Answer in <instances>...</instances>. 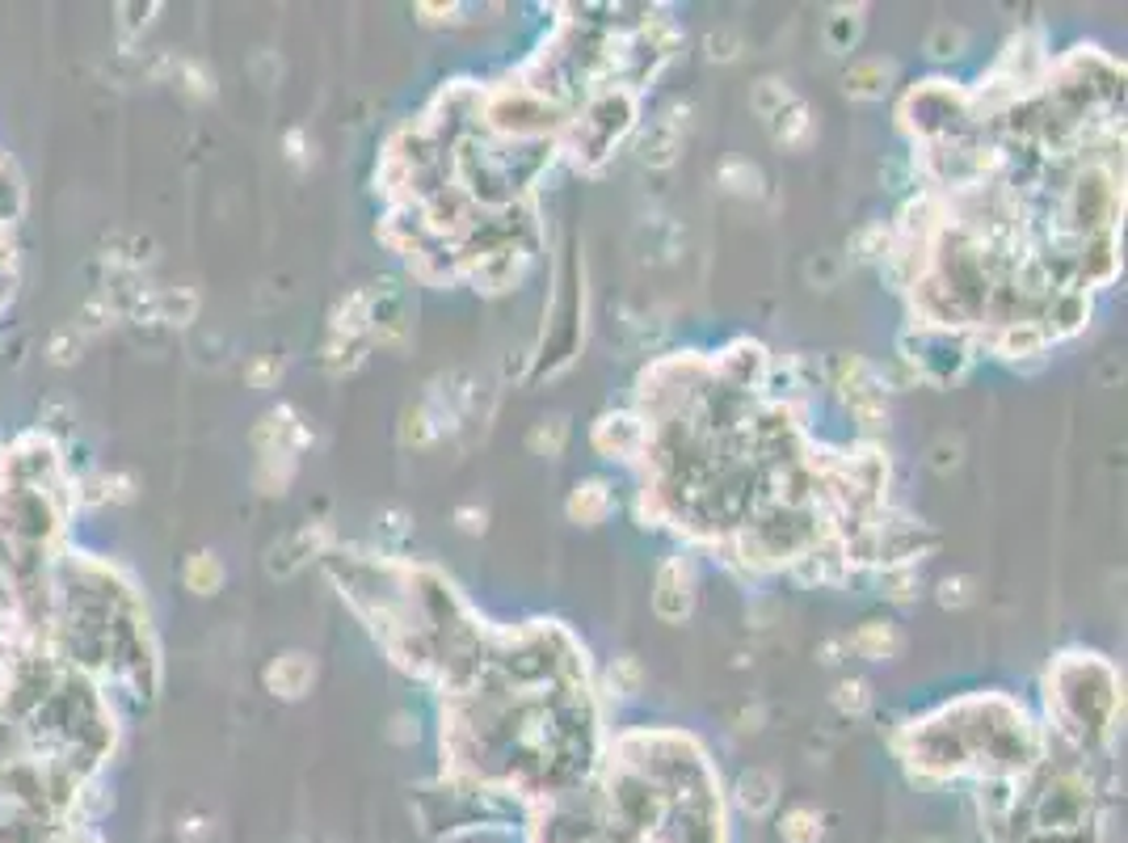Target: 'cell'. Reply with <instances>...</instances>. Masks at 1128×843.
Returning a JSON list of instances; mask_svg holds the SVG:
<instances>
[{"label": "cell", "mask_w": 1128, "mask_h": 843, "mask_svg": "<svg viewBox=\"0 0 1128 843\" xmlns=\"http://www.w3.org/2000/svg\"><path fill=\"white\" fill-rule=\"evenodd\" d=\"M1049 717L1078 755L1099 750L1120 722V679L1104 653H1061L1049 667Z\"/></svg>", "instance_id": "1"}, {"label": "cell", "mask_w": 1128, "mask_h": 843, "mask_svg": "<svg viewBox=\"0 0 1128 843\" xmlns=\"http://www.w3.org/2000/svg\"><path fill=\"white\" fill-rule=\"evenodd\" d=\"M636 127V94L632 89H594V94L568 115L564 131L556 136V148L568 152V161L577 169H594L607 165V156L615 152V144Z\"/></svg>", "instance_id": "2"}, {"label": "cell", "mask_w": 1128, "mask_h": 843, "mask_svg": "<svg viewBox=\"0 0 1128 843\" xmlns=\"http://www.w3.org/2000/svg\"><path fill=\"white\" fill-rule=\"evenodd\" d=\"M901 122L905 131L914 136V144H935V140H952V136H964L973 131L977 119H973V101H968V89H961L956 80H922L914 85L905 101H901Z\"/></svg>", "instance_id": "3"}, {"label": "cell", "mask_w": 1128, "mask_h": 843, "mask_svg": "<svg viewBox=\"0 0 1128 843\" xmlns=\"http://www.w3.org/2000/svg\"><path fill=\"white\" fill-rule=\"evenodd\" d=\"M901 359L914 367L918 385H952L968 371V363L977 359V342L973 329H905L901 334Z\"/></svg>", "instance_id": "4"}, {"label": "cell", "mask_w": 1128, "mask_h": 843, "mask_svg": "<svg viewBox=\"0 0 1128 843\" xmlns=\"http://www.w3.org/2000/svg\"><path fill=\"white\" fill-rule=\"evenodd\" d=\"M825 385L838 388L843 406L850 410V418L859 422L864 434H876L889 426V401H885L889 392L880 385V371H876L868 359H859V355H834V359H825Z\"/></svg>", "instance_id": "5"}, {"label": "cell", "mask_w": 1128, "mask_h": 843, "mask_svg": "<svg viewBox=\"0 0 1128 843\" xmlns=\"http://www.w3.org/2000/svg\"><path fill=\"white\" fill-rule=\"evenodd\" d=\"M767 367H771V350L758 337H733L720 355H712V380L758 397L762 380H767Z\"/></svg>", "instance_id": "6"}, {"label": "cell", "mask_w": 1128, "mask_h": 843, "mask_svg": "<svg viewBox=\"0 0 1128 843\" xmlns=\"http://www.w3.org/2000/svg\"><path fill=\"white\" fill-rule=\"evenodd\" d=\"M409 304H404V291L392 283V279H379L371 283V321H367V346H379V350H404L409 346Z\"/></svg>", "instance_id": "7"}, {"label": "cell", "mask_w": 1128, "mask_h": 843, "mask_svg": "<svg viewBox=\"0 0 1128 843\" xmlns=\"http://www.w3.org/2000/svg\"><path fill=\"white\" fill-rule=\"evenodd\" d=\"M594 447L607 460H623V464H640L644 447H649V422L636 410H615L603 413L594 422Z\"/></svg>", "instance_id": "8"}, {"label": "cell", "mask_w": 1128, "mask_h": 843, "mask_svg": "<svg viewBox=\"0 0 1128 843\" xmlns=\"http://www.w3.org/2000/svg\"><path fill=\"white\" fill-rule=\"evenodd\" d=\"M531 258H535V253H527V249H518V245L494 249V253H485L480 262H471L468 270H464V283H471L480 295H506V291L522 288V279H527V270H531Z\"/></svg>", "instance_id": "9"}, {"label": "cell", "mask_w": 1128, "mask_h": 843, "mask_svg": "<svg viewBox=\"0 0 1128 843\" xmlns=\"http://www.w3.org/2000/svg\"><path fill=\"white\" fill-rule=\"evenodd\" d=\"M695 607V565L691 556H670L658 570V586H653V612L665 625H682Z\"/></svg>", "instance_id": "10"}, {"label": "cell", "mask_w": 1128, "mask_h": 843, "mask_svg": "<svg viewBox=\"0 0 1128 843\" xmlns=\"http://www.w3.org/2000/svg\"><path fill=\"white\" fill-rule=\"evenodd\" d=\"M1091 321V291H1070L1061 288L1044 300L1040 309V329L1049 334V342H1070L1078 337Z\"/></svg>", "instance_id": "11"}, {"label": "cell", "mask_w": 1128, "mask_h": 843, "mask_svg": "<svg viewBox=\"0 0 1128 843\" xmlns=\"http://www.w3.org/2000/svg\"><path fill=\"white\" fill-rule=\"evenodd\" d=\"M316 679V662L307 653H282L279 662L265 667V688L282 700H300Z\"/></svg>", "instance_id": "12"}, {"label": "cell", "mask_w": 1128, "mask_h": 843, "mask_svg": "<svg viewBox=\"0 0 1128 843\" xmlns=\"http://www.w3.org/2000/svg\"><path fill=\"white\" fill-rule=\"evenodd\" d=\"M564 510H568V519H573V523H586V528L603 523V519L615 510L611 485L603 482V477H586V482H577L573 485V494H568V502H564Z\"/></svg>", "instance_id": "13"}, {"label": "cell", "mask_w": 1128, "mask_h": 843, "mask_svg": "<svg viewBox=\"0 0 1128 843\" xmlns=\"http://www.w3.org/2000/svg\"><path fill=\"white\" fill-rule=\"evenodd\" d=\"M846 97L855 101H880V97L893 89V64L889 60H859L850 64L843 76Z\"/></svg>", "instance_id": "14"}, {"label": "cell", "mask_w": 1128, "mask_h": 843, "mask_svg": "<svg viewBox=\"0 0 1128 843\" xmlns=\"http://www.w3.org/2000/svg\"><path fill=\"white\" fill-rule=\"evenodd\" d=\"M767 131H771V140L776 144H783V148H804L809 140H813V110L800 101V97H792V101H783L776 115L767 119Z\"/></svg>", "instance_id": "15"}, {"label": "cell", "mask_w": 1128, "mask_h": 843, "mask_svg": "<svg viewBox=\"0 0 1128 843\" xmlns=\"http://www.w3.org/2000/svg\"><path fill=\"white\" fill-rule=\"evenodd\" d=\"M905 646V637H901V628L893 620H864L859 633L850 637V650L859 653V658H868V662H889L897 658Z\"/></svg>", "instance_id": "16"}, {"label": "cell", "mask_w": 1128, "mask_h": 843, "mask_svg": "<svg viewBox=\"0 0 1128 843\" xmlns=\"http://www.w3.org/2000/svg\"><path fill=\"white\" fill-rule=\"evenodd\" d=\"M682 152V122L679 119H658L649 122V131L640 136V161L649 169H665L674 165V156Z\"/></svg>", "instance_id": "17"}, {"label": "cell", "mask_w": 1128, "mask_h": 843, "mask_svg": "<svg viewBox=\"0 0 1128 843\" xmlns=\"http://www.w3.org/2000/svg\"><path fill=\"white\" fill-rule=\"evenodd\" d=\"M367 321H371V283L367 288H354L350 295L337 300L329 321V334L337 337H367Z\"/></svg>", "instance_id": "18"}, {"label": "cell", "mask_w": 1128, "mask_h": 843, "mask_svg": "<svg viewBox=\"0 0 1128 843\" xmlns=\"http://www.w3.org/2000/svg\"><path fill=\"white\" fill-rule=\"evenodd\" d=\"M776 801H779V785L771 771L750 768L737 776V806H741L746 814H767V810H776Z\"/></svg>", "instance_id": "19"}, {"label": "cell", "mask_w": 1128, "mask_h": 843, "mask_svg": "<svg viewBox=\"0 0 1128 843\" xmlns=\"http://www.w3.org/2000/svg\"><path fill=\"white\" fill-rule=\"evenodd\" d=\"M367 337H337V334H329V342H325V350H321V363H325V371L329 376H350V371H358L362 367V359H367Z\"/></svg>", "instance_id": "20"}, {"label": "cell", "mask_w": 1128, "mask_h": 843, "mask_svg": "<svg viewBox=\"0 0 1128 843\" xmlns=\"http://www.w3.org/2000/svg\"><path fill=\"white\" fill-rule=\"evenodd\" d=\"M859 34H864V9L855 4V9H834V18L825 22V43H829V51H838V55H846V51L859 43Z\"/></svg>", "instance_id": "21"}, {"label": "cell", "mask_w": 1128, "mask_h": 843, "mask_svg": "<svg viewBox=\"0 0 1128 843\" xmlns=\"http://www.w3.org/2000/svg\"><path fill=\"white\" fill-rule=\"evenodd\" d=\"M822 822L825 819L813 806H792V810L783 814V822H779V835L788 843H822V835H825Z\"/></svg>", "instance_id": "22"}, {"label": "cell", "mask_w": 1128, "mask_h": 843, "mask_svg": "<svg viewBox=\"0 0 1128 843\" xmlns=\"http://www.w3.org/2000/svg\"><path fill=\"white\" fill-rule=\"evenodd\" d=\"M850 253H855L859 262H885V258L893 253V228H889V224H868V228H859L855 241H850Z\"/></svg>", "instance_id": "23"}, {"label": "cell", "mask_w": 1128, "mask_h": 843, "mask_svg": "<svg viewBox=\"0 0 1128 843\" xmlns=\"http://www.w3.org/2000/svg\"><path fill=\"white\" fill-rule=\"evenodd\" d=\"M720 186L729 194H741V198H758L762 194V169L741 161V156H733V161L720 165Z\"/></svg>", "instance_id": "24"}, {"label": "cell", "mask_w": 1128, "mask_h": 843, "mask_svg": "<svg viewBox=\"0 0 1128 843\" xmlns=\"http://www.w3.org/2000/svg\"><path fill=\"white\" fill-rule=\"evenodd\" d=\"M527 443H531V452H535V456H561L564 443H568V418H564V413L540 418Z\"/></svg>", "instance_id": "25"}, {"label": "cell", "mask_w": 1128, "mask_h": 843, "mask_svg": "<svg viewBox=\"0 0 1128 843\" xmlns=\"http://www.w3.org/2000/svg\"><path fill=\"white\" fill-rule=\"evenodd\" d=\"M876 582H880V595H889L893 603H910L918 591V565H885L876 570Z\"/></svg>", "instance_id": "26"}, {"label": "cell", "mask_w": 1128, "mask_h": 843, "mask_svg": "<svg viewBox=\"0 0 1128 843\" xmlns=\"http://www.w3.org/2000/svg\"><path fill=\"white\" fill-rule=\"evenodd\" d=\"M792 89H788V80H779V76H762L758 85H753V97H750V106H753V115L767 122L771 115H776L783 101H792Z\"/></svg>", "instance_id": "27"}, {"label": "cell", "mask_w": 1128, "mask_h": 843, "mask_svg": "<svg viewBox=\"0 0 1128 843\" xmlns=\"http://www.w3.org/2000/svg\"><path fill=\"white\" fill-rule=\"evenodd\" d=\"M834 704H838V713H846V717H864V713L871 709V683L868 679H859V674H850V679L838 683Z\"/></svg>", "instance_id": "28"}, {"label": "cell", "mask_w": 1128, "mask_h": 843, "mask_svg": "<svg viewBox=\"0 0 1128 843\" xmlns=\"http://www.w3.org/2000/svg\"><path fill=\"white\" fill-rule=\"evenodd\" d=\"M186 582H189V591L212 595V591H219V582H224V565H219L212 553H194L186 565Z\"/></svg>", "instance_id": "29"}, {"label": "cell", "mask_w": 1128, "mask_h": 843, "mask_svg": "<svg viewBox=\"0 0 1128 843\" xmlns=\"http://www.w3.org/2000/svg\"><path fill=\"white\" fill-rule=\"evenodd\" d=\"M438 439V426H434V418L425 406H413V410H404V426H400V443H413V447H425V443H434Z\"/></svg>", "instance_id": "30"}, {"label": "cell", "mask_w": 1128, "mask_h": 843, "mask_svg": "<svg viewBox=\"0 0 1128 843\" xmlns=\"http://www.w3.org/2000/svg\"><path fill=\"white\" fill-rule=\"evenodd\" d=\"M607 679H611V688L619 692V696H636V692H640V683H644V671H640V662H636L632 653H623V658H615L611 662Z\"/></svg>", "instance_id": "31"}, {"label": "cell", "mask_w": 1128, "mask_h": 843, "mask_svg": "<svg viewBox=\"0 0 1128 843\" xmlns=\"http://www.w3.org/2000/svg\"><path fill=\"white\" fill-rule=\"evenodd\" d=\"M926 51L935 55V60H956V55H964V30L961 25H935V34L926 39Z\"/></svg>", "instance_id": "32"}, {"label": "cell", "mask_w": 1128, "mask_h": 843, "mask_svg": "<svg viewBox=\"0 0 1128 843\" xmlns=\"http://www.w3.org/2000/svg\"><path fill=\"white\" fill-rule=\"evenodd\" d=\"M161 313H165L169 325H189L194 313H198V300H194L189 291H173V295L161 300Z\"/></svg>", "instance_id": "33"}, {"label": "cell", "mask_w": 1128, "mask_h": 843, "mask_svg": "<svg viewBox=\"0 0 1128 843\" xmlns=\"http://www.w3.org/2000/svg\"><path fill=\"white\" fill-rule=\"evenodd\" d=\"M940 603L943 607H968V603H973V579H964V574L943 579L940 582Z\"/></svg>", "instance_id": "34"}, {"label": "cell", "mask_w": 1128, "mask_h": 843, "mask_svg": "<svg viewBox=\"0 0 1128 843\" xmlns=\"http://www.w3.org/2000/svg\"><path fill=\"white\" fill-rule=\"evenodd\" d=\"M961 456H964L961 439H947V434H943L940 443L931 447V468H935V473H952V468L961 464Z\"/></svg>", "instance_id": "35"}, {"label": "cell", "mask_w": 1128, "mask_h": 843, "mask_svg": "<svg viewBox=\"0 0 1128 843\" xmlns=\"http://www.w3.org/2000/svg\"><path fill=\"white\" fill-rule=\"evenodd\" d=\"M838 270H843V266L834 262V258H829V253H817V258H813V262L804 266V274H809V283H817V288H834V283H838Z\"/></svg>", "instance_id": "36"}, {"label": "cell", "mask_w": 1128, "mask_h": 843, "mask_svg": "<svg viewBox=\"0 0 1128 843\" xmlns=\"http://www.w3.org/2000/svg\"><path fill=\"white\" fill-rule=\"evenodd\" d=\"M737 47H741V39H737L733 30L707 34V55H712V60H737Z\"/></svg>", "instance_id": "37"}, {"label": "cell", "mask_w": 1128, "mask_h": 843, "mask_svg": "<svg viewBox=\"0 0 1128 843\" xmlns=\"http://www.w3.org/2000/svg\"><path fill=\"white\" fill-rule=\"evenodd\" d=\"M279 376H282V363L279 359H261V363H253V367H249V380H253L258 388H265L270 380H279Z\"/></svg>", "instance_id": "38"}, {"label": "cell", "mask_w": 1128, "mask_h": 843, "mask_svg": "<svg viewBox=\"0 0 1128 843\" xmlns=\"http://www.w3.org/2000/svg\"><path fill=\"white\" fill-rule=\"evenodd\" d=\"M459 528L471 531V536H476V531H485V510H476V506H464V510H459Z\"/></svg>", "instance_id": "39"}, {"label": "cell", "mask_w": 1128, "mask_h": 843, "mask_svg": "<svg viewBox=\"0 0 1128 843\" xmlns=\"http://www.w3.org/2000/svg\"><path fill=\"white\" fill-rule=\"evenodd\" d=\"M926 843H952V840H926Z\"/></svg>", "instance_id": "40"}]
</instances>
